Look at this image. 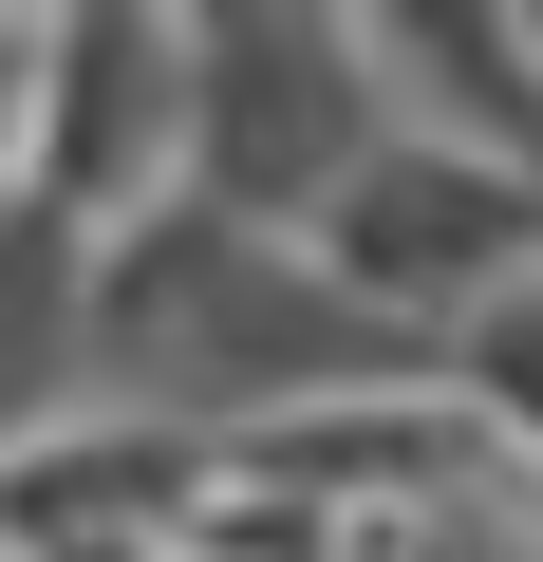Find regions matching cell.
<instances>
[{"label": "cell", "mask_w": 543, "mask_h": 562, "mask_svg": "<svg viewBox=\"0 0 543 562\" xmlns=\"http://www.w3.org/2000/svg\"><path fill=\"white\" fill-rule=\"evenodd\" d=\"M301 262L338 281V301L394 338V357H431L450 319H487L506 281L543 262V169H487V150H431V132H375L357 169H338V206L301 225Z\"/></svg>", "instance_id": "6da1fadb"}, {"label": "cell", "mask_w": 543, "mask_h": 562, "mask_svg": "<svg viewBox=\"0 0 543 562\" xmlns=\"http://www.w3.org/2000/svg\"><path fill=\"white\" fill-rule=\"evenodd\" d=\"M375 132H394V113H375L357 20H188V206H206V225L301 244Z\"/></svg>", "instance_id": "7a4b0ae2"}, {"label": "cell", "mask_w": 543, "mask_h": 562, "mask_svg": "<svg viewBox=\"0 0 543 562\" xmlns=\"http://www.w3.org/2000/svg\"><path fill=\"white\" fill-rule=\"evenodd\" d=\"M150 206H188V20H38L20 225H57V244L94 262V244H132Z\"/></svg>", "instance_id": "3957f363"}, {"label": "cell", "mask_w": 543, "mask_h": 562, "mask_svg": "<svg viewBox=\"0 0 543 562\" xmlns=\"http://www.w3.org/2000/svg\"><path fill=\"white\" fill-rule=\"evenodd\" d=\"M431 394H450L468 431H506V450L543 469V262L506 281L487 319H450V338H431Z\"/></svg>", "instance_id": "277c9868"}, {"label": "cell", "mask_w": 543, "mask_h": 562, "mask_svg": "<svg viewBox=\"0 0 543 562\" xmlns=\"http://www.w3.org/2000/svg\"><path fill=\"white\" fill-rule=\"evenodd\" d=\"M20 150H38V20H0V206H20Z\"/></svg>", "instance_id": "5b68a950"}]
</instances>
